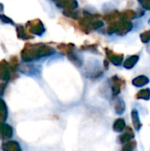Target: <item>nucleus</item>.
Listing matches in <instances>:
<instances>
[{"label":"nucleus","mask_w":150,"mask_h":151,"mask_svg":"<svg viewBox=\"0 0 150 151\" xmlns=\"http://www.w3.org/2000/svg\"><path fill=\"white\" fill-rule=\"evenodd\" d=\"M10 69L9 65L5 60L0 61V81L4 82H7L10 80Z\"/></svg>","instance_id":"nucleus-4"},{"label":"nucleus","mask_w":150,"mask_h":151,"mask_svg":"<svg viewBox=\"0 0 150 151\" xmlns=\"http://www.w3.org/2000/svg\"><path fill=\"white\" fill-rule=\"evenodd\" d=\"M125 128H126V122L123 119H118L113 124V130L118 133L123 132Z\"/></svg>","instance_id":"nucleus-11"},{"label":"nucleus","mask_w":150,"mask_h":151,"mask_svg":"<svg viewBox=\"0 0 150 151\" xmlns=\"http://www.w3.org/2000/svg\"><path fill=\"white\" fill-rule=\"evenodd\" d=\"M0 19L2 20V22L4 23H8L11 25H14V22L12 21V19H11L10 18H8L7 16H5L4 14H1L0 15Z\"/></svg>","instance_id":"nucleus-21"},{"label":"nucleus","mask_w":150,"mask_h":151,"mask_svg":"<svg viewBox=\"0 0 150 151\" xmlns=\"http://www.w3.org/2000/svg\"><path fill=\"white\" fill-rule=\"evenodd\" d=\"M112 81H113V95L117 96L119 94L120 89H121V81L118 78V77H113L112 78Z\"/></svg>","instance_id":"nucleus-13"},{"label":"nucleus","mask_w":150,"mask_h":151,"mask_svg":"<svg viewBox=\"0 0 150 151\" xmlns=\"http://www.w3.org/2000/svg\"><path fill=\"white\" fill-rule=\"evenodd\" d=\"M53 53V50L44 44H30L27 43L21 51L23 61L29 62L39 58L49 56Z\"/></svg>","instance_id":"nucleus-1"},{"label":"nucleus","mask_w":150,"mask_h":151,"mask_svg":"<svg viewBox=\"0 0 150 151\" xmlns=\"http://www.w3.org/2000/svg\"><path fill=\"white\" fill-rule=\"evenodd\" d=\"M125 110H126V104L124 103L123 100L121 99H118L117 100V102L115 103V111L117 114L118 115H121L125 112Z\"/></svg>","instance_id":"nucleus-12"},{"label":"nucleus","mask_w":150,"mask_h":151,"mask_svg":"<svg viewBox=\"0 0 150 151\" xmlns=\"http://www.w3.org/2000/svg\"><path fill=\"white\" fill-rule=\"evenodd\" d=\"M132 120H133V127H134L135 130L140 131L141 127H142V124L141 122L139 113H138V111L136 110H133L132 111Z\"/></svg>","instance_id":"nucleus-9"},{"label":"nucleus","mask_w":150,"mask_h":151,"mask_svg":"<svg viewBox=\"0 0 150 151\" xmlns=\"http://www.w3.org/2000/svg\"><path fill=\"white\" fill-rule=\"evenodd\" d=\"M17 35H18V38L22 40H27L31 38V36H28V35L26 33V28H24L22 26L17 27Z\"/></svg>","instance_id":"nucleus-16"},{"label":"nucleus","mask_w":150,"mask_h":151,"mask_svg":"<svg viewBox=\"0 0 150 151\" xmlns=\"http://www.w3.org/2000/svg\"><path fill=\"white\" fill-rule=\"evenodd\" d=\"M27 27L28 32L34 35H42L45 31L43 24L41 22V20H38V19L29 21L27 24Z\"/></svg>","instance_id":"nucleus-2"},{"label":"nucleus","mask_w":150,"mask_h":151,"mask_svg":"<svg viewBox=\"0 0 150 151\" xmlns=\"http://www.w3.org/2000/svg\"><path fill=\"white\" fill-rule=\"evenodd\" d=\"M5 86H6V82L0 81V96H3L4 88H5Z\"/></svg>","instance_id":"nucleus-23"},{"label":"nucleus","mask_w":150,"mask_h":151,"mask_svg":"<svg viewBox=\"0 0 150 151\" xmlns=\"http://www.w3.org/2000/svg\"><path fill=\"white\" fill-rule=\"evenodd\" d=\"M136 97L138 99H141V100H149L150 89L146 88V89H142V90L139 91L136 95Z\"/></svg>","instance_id":"nucleus-15"},{"label":"nucleus","mask_w":150,"mask_h":151,"mask_svg":"<svg viewBox=\"0 0 150 151\" xmlns=\"http://www.w3.org/2000/svg\"><path fill=\"white\" fill-rule=\"evenodd\" d=\"M106 53H107L108 58H109V59L111 60V62L113 63L114 65H119L122 63V60H123V56H122V55H118V54L113 53L112 51H111V50H106Z\"/></svg>","instance_id":"nucleus-6"},{"label":"nucleus","mask_w":150,"mask_h":151,"mask_svg":"<svg viewBox=\"0 0 150 151\" xmlns=\"http://www.w3.org/2000/svg\"><path fill=\"white\" fill-rule=\"evenodd\" d=\"M2 149L4 151H22L19 144L14 141H9L3 144Z\"/></svg>","instance_id":"nucleus-5"},{"label":"nucleus","mask_w":150,"mask_h":151,"mask_svg":"<svg viewBox=\"0 0 150 151\" xmlns=\"http://www.w3.org/2000/svg\"><path fill=\"white\" fill-rule=\"evenodd\" d=\"M135 146H136V142H129L125 144V146L122 149V151H133V150L135 149Z\"/></svg>","instance_id":"nucleus-18"},{"label":"nucleus","mask_w":150,"mask_h":151,"mask_svg":"<svg viewBox=\"0 0 150 151\" xmlns=\"http://www.w3.org/2000/svg\"><path fill=\"white\" fill-rule=\"evenodd\" d=\"M120 16H122V18L125 19V20H130V19H133L134 17H135V12L129 10V11H126L125 12H123L122 14H120Z\"/></svg>","instance_id":"nucleus-17"},{"label":"nucleus","mask_w":150,"mask_h":151,"mask_svg":"<svg viewBox=\"0 0 150 151\" xmlns=\"http://www.w3.org/2000/svg\"><path fill=\"white\" fill-rule=\"evenodd\" d=\"M138 60H139V57L138 56H132L131 58H129L125 62L124 65H125V67L126 69H131V68H133L136 65V63L138 62Z\"/></svg>","instance_id":"nucleus-14"},{"label":"nucleus","mask_w":150,"mask_h":151,"mask_svg":"<svg viewBox=\"0 0 150 151\" xmlns=\"http://www.w3.org/2000/svg\"><path fill=\"white\" fill-rule=\"evenodd\" d=\"M8 110L4 101L0 98V123H4L7 119Z\"/></svg>","instance_id":"nucleus-8"},{"label":"nucleus","mask_w":150,"mask_h":151,"mask_svg":"<svg viewBox=\"0 0 150 151\" xmlns=\"http://www.w3.org/2000/svg\"><path fill=\"white\" fill-rule=\"evenodd\" d=\"M3 9H4V5H3L2 4H0V12H2Z\"/></svg>","instance_id":"nucleus-24"},{"label":"nucleus","mask_w":150,"mask_h":151,"mask_svg":"<svg viewBox=\"0 0 150 151\" xmlns=\"http://www.w3.org/2000/svg\"><path fill=\"white\" fill-rule=\"evenodd\" d=\"M13 135V130L12 127L4 123H0V140H6L11 138Z\"/></svg>","instance_id":"nucleus-3"},{"label":"nucleus","mask_w":150,"mask_h":151,"mask_svg":"<svg viewBox=\"0 0 150 151\" xmlns=\"http://www.w3.org/2000/svg\"><path fill=\"white\" fill-rule=\"evenodd\" d=\"M141 41H142L143 42H145V43L149 42L150 41V31L149 30H148V31H145L143 34H141Z\"/></svg>","instance_id":"nucleus-20"},{"label":"nucleus","mask_w":150,"mask_h":151,"mask_svg":"<svg viewBox=\"0 0 150 151\" xmlns=\"http://www.w3.org/2000/svg\"><path fill=\"white\" fill-rule=\"evenodd\" d=\"M19 66V62H18V59L16 57H12L11 58V61H10V68L12 72H15V70L17 69V67Z\"/></svg>","instance_id":"nucleus-19"},{"label":"nucleus","mask_w":150,"mask_h":151,"mask_svg":"<svg viewBox=\"0 0 150 151\" xmlns=\"http://www.w3.org/2000/svg\"><path fill=\"white\" fill-rule=\"evenodd\" d=\"M149 82V80L148 77L144 76V75H141L136 77L133 81V84L135 87H143L145 85H147Z\"/></svg>","instance_id":"nucleus-10"},{"label":"nucleus","mask_w":150,"mask_h":151,"mask_svg":"<svg viewBox=\"0 0 150 151\" xmlns=\"http://www.w3.org/2000/svg\"><path fill=\"white\" fill-rule=\"evenodd\" d=\"M139 1L144 6V8L150 10V0H139Z\"/></svg>","instance_id":"nucleus-22"},{"label":"nucleus","mask_w":150,"mask_h":151,"mask_svg":"<svg viewBox=\"0 0 150 151\" xmlns=\"http://www.w3.org/2000/svg\"><path fill=\"white\" fill-rule=\"evenodd\" d=\"M133 136H134L133 132L132 131V129L130 127H128L126 129V131L119 137V141L122 144H126V143L131 142L133 139Z\"/></svg>","instance_id":"nucleus-7"}]
</instances>
